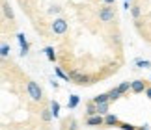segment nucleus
<instances>
[{
	"instance_id": "20e7f679",
	"label": "nucleus",
	"mask_w": 151,
	"mask_h": 130,
	"mask_svg": "<svg viewBox=\"0 0 151 130\" xmlns=\"http://www.w3.org/2000/svg\"><path fill=\"white\" fill-rule=\"evenodd\" d=\"M84 125L86 126H91V128H95V126H99V128H103V125H104V115H91V117H86L84 119Z\"/></svg>"
},
{
	"instance_id": "4468645a",
	"label": "nucleus",
	"mask_w": 151,
	"mask_h": 130,
	"mask_svg": "<svg viewBox=\"0 0 151 130\" xmlns=\"http://www.w3.org/2000/svg\"><path fill=\"white\" fill-rule=\"evenodd\" d=\"M108 97H110V102H116L118 99H121L123 95H121V91H119V87L116 86V87H112V89L108 91Z\"/></svg>"
},
{
	"instance_id": "cd10ccee",
	"label": "nucleus",
	"mask_w": 151,
	"mask_h": 130,
	"mask_svg": "<svg viewBox=\"0 0 151 130\" xmlns=\"http://www.w3.org/2000/svg\"><path fill=\"white\" fill-rule=\"evenodd\" d=\"M11 130H24V128H11Z\"/></svg>"
},
{
	"instance_id": "6ab92c4d",
	"label": "nucleus",
	"mask_w": 151,
	"mask_h": 130,
	"mask_svg": "<svg viewBox=\"0 0 151 130\" xmlns=\"http://www.w3.org/2000/svg\"><path fill=\"white\" fill-rule=\"evenodd\" d=\"M43 52L47 54V60H49V61H52V63L56 61V58H58V56H56V52H54V49H52V46H47V49H45Z\"/></svg>"
},
{
	"instance_id": "aec40b11",
	"label": "nucleus",
	"mask_w": 151,
	"mask_h": 130,
	"mask_svg": "<svg viewBox=\"0 0 151 130\" xmlns=\"http://www.w3.org/2000/svg\"><path fill=\"white\" fill-rule=\"evenodd\" d=\"M54 74H56V76H60L62 80H67V82H71V80H69V74H65V73L62 71V67H58V65H54Z\"/></svg>"
},
{
	"instance_id": "c85d7f7f",
	"label": "nucleus",
	"mask_w": 151,
	"mask_h": 130,
	"mask_svg": "<svg viewBox=\"0 0 151 130\" xmlns=\"http://www.w3.org/2000/svg\"><path fill=\"white\" fill-rule=\"evenodd\" d=\"M127 2H134V0H127Z\"/></svg>"
},
{
	"instance_id": "a878e982",
	"label": "nucleus",
	"mask_w": 151,
	"mask_h": 130,
	"mask_svg": "<svg viewBox=\"0 0 151 130\" xmlns=\"http://www.w3.org/2000/svg\"><path fill=\"white\" fill-rule=\"evenodd\" d=\"M138 130H149V125H140V126H138Z\"/></svg>"
},
{
	"instance_id": "b1692460",
	"label": "nucleus",
	"mask_w": 151,
	"mask_h": 130,
	"mask_svg": "<svg viewBox=\"0 0 151 130\" xmlns=\"http://www.w3.org/2000/svg\"><path fill=\"white\" fill-rule=\"evenodd\" d=\"M146 97H147V99L151 100V84L147 86V89H146Z\"/></svg>"
},
{
	"instance_id": "9d476101",
	"label": "nucleus",
	"mask_w": 151,
	"mask_h": 130,
	"mask_svg": "<svg viewBox=\"0 0 151 130\" xmlns=\"http://www.w3.org/2000/svg\"><path fill=\"white\" fill-rule=\"evenodd\" d=\"M119 87V91H121V95H129V93H132V82H129V80H125V82H121V84L118 86Z\"/></svg>"
},
{
	"instance_id": "7ed1b4c3",
	"label": "nucleus",
	"mask_w": 151,
	"mask_h": 130,
	"mask_svg": "<svg viewBox=\"0 0 151 130\" xmlns=\"http://www.w3.org/2000/svg\"><path fill=\"white\" fill-rule=\"evenodd\" d=\"M67 30H69V24H67L65 19H62V17H56V19L50 22V32H52V35H63Z\"/></svg>"
},
{
	"instance_id": "9b49d317",
	"label": "nucleus",
	"mask_w": 151,
	"mask_h": 130,
	"mask_svg": "<svg viewBox=\"0 0 151 130\" xmlns=\"http://www.w3.org/2000/svg\"><path fill=\"white\" fill-rule=\"evenodd\" d=\"M2 11H4V19H9L11 22L15 21V17H13V11H11V8H9V4L6 2V0H2Z\"/></svg>"
},
{
	"instance_id": "ddd939ff",
	"label": "nucleus",
	"mask_w": 151,
	"mask_h": 130,
	"mask_svg": "<svg viewBox=\"0 0 151 130\" xmlns=\"http://www.w3.org/2000/svg\"><path fill=\"white\" fill-rule=\"evenodd\" d=\"M39 115H41V121L45 123V125H49L50 119H52V111H50V108H43V110H39Z\"/></svg>"
},
{
	"instance_id": "1a4fd4ad",
	"label": "nucleus",
	"mask_w": 151,
	"mask_h": 130,
	"mask_svg": "<svg viewBox=\"0 0 151 130\" xmlns=\"http://www.w3.org/2000/svg\"><path fill=\"white\" fill-rule=\"evenodd\" d=\"M131 17H132V21H140V17H142V6L138 4V2H132V6H131Z\"/></svg>"
},
{
	"instance_id": "a211bd4d",
	"label": "nucleus",
	"mask_w": 151,
	"mask_h": 130,
	"mask_svg": "<svg viewBox=\"0 0 151 130\" xmlns=\"http://www.w3.org/2000/svg\"><path fill=\"white\" fill-rule=\"evenodd\" d=\"M112 102H104V104H97V114L99 115H108V108Z\"/></svg>"
},
{
	"instance_id": "f257e3e1",
	"label": "nucleus",
	"mask_w": 151,
	"mask_h": 130,
	"mask_svg": "<svg viewBox=\"0 0 151 130\" xmlns=\"http://www.w3.org/2000/svg\"><path fill=\"white\" fill-rule=\"evenodd\" d=\"M118 17V11H116V6H108V4H103L99 9H97V19H99L103 24H112Z\"/></svg>"
},
{
	"instance_id": "4be33fe9",
	"label": "nucleus",
	"mask_w": 151,
	"mask_h": 130,
	"mask_svg": "<svg viewBox=\"0 0 151 130\" xmlns=\"http://www.w3.org/2000/svg\"><path fill=\"white\" fill-rule=\"evenodd\" d=\"M136 67H140V69H149L151 67V61L149 60H136Z\"/></svg>"
},
{
	"instance_id": "6e6552de",
	"label": "nucleus",
	"mask_w": 151,
	"mask_h": 130,
	"mask_svg": "<svg viewBox=\"0 0 151 130\" xmlns=\"http://www.w3.org/2000/svg\"><path fill=\"white\" fill-rule=\"evenodd\" d=\"M15 37H17V41H19V45H21V56H26L28 50H30V43L26 41L24 34H17Z\"/></svg>"
},
{
	"instance_id": "f03ea898",
	"label": "nucleus",
	"mask_w": 151,
	"mask_h": 130,
	"mask_svg": "<svg viewBox=\"0 0 151 130\" xmlns=\"http://www.w3.org/2000/svg\"><path fill=\"white\" fill-rule=\"evenodd\" d=\"M26 95L30 97V100H34V102H41L45 99L41 86H39L36 80H26Z\"/></svg>"
},
{
	"instance_id": "39448f33",
	"label": "nucleus",
	"mask_w": 151,
	"mask_h": 130,
	"mask_svg": "<svg viewBox=\"0 0 151 130\" xmlns=\"http://www.w3.org/2000/svg\"><path fill=\"white\" fill-rule=\"evenodd\" d=\"M147 86H149V84H147L146 80H142V78L132 80V95H140V93H146Z\"/></svg>"
},
{
	"instance_id": "412c9836",
	"label": "nucleus",
	"mask_w": 151,
	"mask_h": 130,
	"mask_svg": "<svg viewBox=\"0 0 151 130\" xmlns=\"http://www.w3.org/2000/svg\"><path fill=\"white\" fill-rule=\"evenodd\" d=\"M50 111L54 117H58V111H60V102L58 100H50Z\"/></svg>"
},
{
	"instance_id": "c756f323",
	"label": "nucleus",
	"mask_w": 151,
	"mask_h": 130,
	"mask_svg": "<svg viewBox=\"0 0 151 130\" xmlns=\"http://www.w3.org/2000/svg\"><path fill=\"white\" fill-rule=\"evenodd\" d=\"M41 130H47V128H41Z\"/></svg>"
},
{
	"instance_id": "2eb2a0df",
	"label": "nucleus",
	"mask_w": 151,
	"mask_h": 130,
	"mask_svg": "<svg viewBox=\"0 0 151 130\" xmlns=\"http://www.w3.org/2000/svg\"><path fill=\"white\" fill-rule=\"evenodd\" d=\"M9 45L6 43V41H2V45H0V56H2V61L8 60V56H9Z\"/></svg>"
},
{
	"instance_id": "bb28decb",
	"label": "nucleus",
	"mask_w": 151,
	"mask_h": 130,
	"mask_svg": "<svg viewBox=\"0 0 151 130\" xmlns=\"http://www.w3.org/2000/svg\"><path fill=\"white\" fill-rule=\"evenodd\" d=\"M50 86H54V87H58V82H56V78H52V80H50Z\"/></svg>"
},
{
	"instance_id": "5701e85b",
	"label": "nucleus",
	"mask_w": 151,
	"mask_h": 130,
	"mask_svg": "<svg viewBox=\"0 0 151 130\" xmlns=\"http://www.w3.org/2000/svg\"><path fill=\"white\" fill-rule=\"evenodd\" d=\"M118 128H121V130H138L136 125H129V123H123V121L119 123V126H118Z\"/></svg>"
},
{
	"instance_id": "393cba45",
	"label": "nucleus",
	"mask_w": 151,
	"mask_h": 130,
	"mask_svg": "<svg viewBox=\"0 0 151 130\" xmlns=\"http://www.w3.org/2000/svg\"><path fill=\"white\" fill-rule=\"evenodd\" d=\"M99 2H101V4H108V6H112L116 0H99Z\"/></svg>"
},
{
	"instance_id": "f8f14e48",
	"label": "nucleus",
	"mask_w": 151,
	"mask_h": 130,
	"mask_svg": "<svg viewBox=\"0 0 151 130\" xmlns=\"http://www.w3.org/2000/svg\"><path fill=\"white\" fill-rule=\"evenodd\" d=\"M91 115H97V104L93 100H88L86 102V117H91Z\"/></svg>"
},
{
	"instance_id": "0eeeda50",
	"label": "nucleus",
	"mask_w": 151,
	"mask_h": 130,
	"mask_svg": "<svg viewBox=\"0 0 151 130\" xmlns=\"http://www.w3.org/2000/svg\"><path fill=\"white\" fill-rule=\"evenodd\" d=\"M119 117L118 115H114V114H108V115H104V125H103V128H118L119 126Z\"/></svg>"
},
{
	"instance_id": "f3484780",
	"label": "nucleus",
	"mask_w": 151,
	"mask_h": 130,
	"mask_svg": "<svg viewBox=\"0 0 151 130\" xmlns=\"http://www.w3.org/2000/svg\"><path fill=\"white\" fill-rule=\"evenodd\" d=\"M78 102H80V99L77 95H71V97H69V100H67V108L69 110H75L78 106Z\"/></svg>"
},
{
	"instance_id": "423d86ee",
	"label": "nucleus",
	"mask_w": 151,
	"mask_h": 130,
	"mask_svg": "<svg viewBox=\"0 0 151 130\" xmlns=\"http://www.w3.org/2000/svg\"><path fill=\"white\" fill-rule=\"evenodd\" d=\"M60 130H78V123L73 115H67L62 119V128Z\"/></svg>"
},
{
	"instance_id": "dca6fc26",
	"label": "nucleus",
	"mask_w": 151,
	"mask_h": 130,
	"mask_svg": "<svg viewBox=\"0 0 151 130\" xmlns=\"http://www.w3.org/2000/svg\"><path fill=\"white\" fill-rule=\"evenodd\" d=\"M91 100H93V102L95 104H104V102H110V97H108V91L106 93H101V95H95L93 99H91Z\"/></svg>"
}]
</instances>
